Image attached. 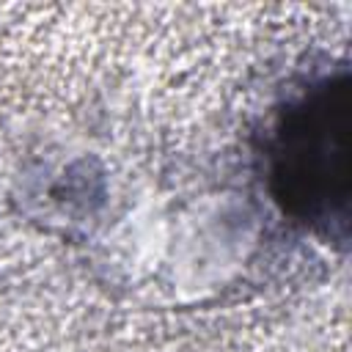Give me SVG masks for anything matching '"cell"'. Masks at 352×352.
<instances>
[{
	"label": "cell",
	"mask_w": 352,
	"mask_h": 352,
	"mask_svg": "<svg viewBox=\"0 0 352 352\" xmlns=\"http://www.w3.org/2000/svg\"><path fill=\"white\" fill-rule=\"evenodd\" d=\"M264 182L292 223L324 242H346L352 184V85L349 72L305 80L275 110L264 146Z\"/></svg>",
	"instance_id": "cell-1"
}]
</instances>
